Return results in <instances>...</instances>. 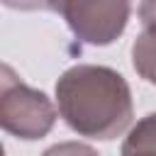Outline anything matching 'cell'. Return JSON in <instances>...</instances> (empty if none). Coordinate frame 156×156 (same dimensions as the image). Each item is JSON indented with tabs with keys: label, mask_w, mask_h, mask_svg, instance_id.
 I'll use <instances>...</instances> for the list:
<instances>
[{
	"label": "cell",
	"mask_w": 156,
	"mask_h": 156,
	"mask_svg": "<svg viewBox=\"0 0 156 156\" xmlns=\"http://www.w3.org/2000/svg\"><path fill=\"white\" fill-rule=\"evenodd\" d=\"M56 102L63 122L80 136L110 141L122 136L134 117L132 88L110 66L78 63L56 80Z\"/></svg>",
	"instance_id": "obj_1"
},
{
	"label": "cell",
	"mask_w": 156,
	"mask_h": 156,
	"mask_svg": "<svg viewBox=\"0 0 156 156\" xmlns=\"http://www.w3.org/2000/svg\"><path fill=\"white\" fill-rule=\"evenodd\" d=\"M56 105L46 93L22 83L5 63L0 76V127L24 141L46 136L56 122Z\"/></svg>",
	"instance_id": "obj_2"
},
{
	"label": "cell",
	"mask_w": 156,
	"mask_h": 156,
	"mask_svg": "<svg viewBox=\"0 0 156 156\" xmlns=\"http://www.w3.org/2000/svg\"><path fill=\"white\" fill-rule=\"evenodd\" d=\"M61 12L73 37L90 46H107L112 44L127 27L132 5L129 2H83V0H66L54 5Z\"/></svg>",
	"instance_id": "obj_3"
},
{
	"label": "cell",
	"mask_w": 156,
	"mask_h": 156,
	"mask_svg": "<svg viewBox=\"0 0 156 156\" xmlns=\"http://www.w3.org/2000/svg\"><path fill=\"white\" fill-rule=\"evenodd\" d=\"M139 17L141 32L132 44V63L146 83L156 85V2H141Z\"/></svg>",
	"instance_id": "obj_4"
},
{
	"label": "cell",
	"mask_w": 156,
	"mask_h": 156,
	"mask_svg": "<svg viewBox=\"0 0 156 156\" xmlns=\"http://www.w3.org/2000/svg\"><path fill=\"white\" fill-rule=\"evenodd\" d=\"M122 156H156V112L141 117L122 144Z\"/></svg>",
	"instance_id": "obj_5"
},
{
	"label": "cell",
	"mask_w": 156,
	"mask_h": 156,
	"mask_svg": "<svg viewBox=\"0 0 156 156\" xmlns=\"http://www.w3.org/2000/svg\"><path fill=\"white\" fill-rule=\"evenodd\" d=\"M41 156H100V154L90 144H83V141H61V144L49 146Z\"/></svg>",
	"instance_id": "obj_6"
}]
</instances>
